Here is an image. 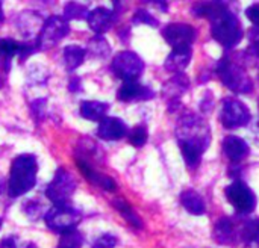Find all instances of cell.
Returning <instances> with one entry per match:
<instances>
[{
  "instance_id": "6da1fadb",
  "label": "cell",
  "mask_w": 259,
  "mask_h": 248,
  "mask_svg": "<svg viewBox=\"0 0 259 248\" xmlns=\"http://www.w3.org/2000/svg\"><path fill=\"white\" fill-rule=\"evenodd\" d=\"M38 164L33 155H20L11 164V176L8 194L11 199L21 197L29 192L36 182Z\"/></svg>"
},
{
  "instance_id": "7a4b0ae2",
  "label": "cell",
  "mask_w": 259,
  "mask_h": 248,
  "mask_svg": "<svg viewBox=\"0 0 259 248\" xmlns=\"http://www.w3.org/2000/svg\"><path fill=\"white\" fill-rule=\"evenodd\" d=\"M176 136L179 144H187L203 155L209 145L211 132L208 124L194 114L184 115L176 126Z\"/></svg>"
},
{
  "instance_id": "3957f363",
  "label": "cell",
  "mask_w": 259,
  "mask_h": 248,
  "mask_svg": "<svg viewBox=\"0 0 259 248\" xmlns=\"http://www.w3.org/2000/svg\"><path fill=\"white\" fill-rule=\"evenodd\" d=\"M211 33L214 39L226 48L235 47L243 38V29L238 18L228 11L226 6L211 17Z\"/></svg>"
},
{
  "instance_id": "277c9868",
  "label": "cell",
  "mask_w": 259,
  "mask_h": 248,
  "mask_svg": "<svg viewBox=\"0 0 259 248\" xmlns=\"http://www.w3.org/2000/svg\"><path fill=\"white\" fill-rule=\"evenodd\" d=\"M44 221H46V226L52 232L62 235V233L77 227V224L82 221V214H80V211L70 206L68 203L56 205L46 212Z\"/></svg>"
},
{
  "instance_id": "5b68a950",
  "label": "cell",
  "mask_w": 259,
  "mask_h": 248,
  "mask_svg": "<svg viewBox=\"0 0 259 248\" xmlns=\"http://www.w3.org/2000/svg\"><path fill=\"white\" fill-rule=\"evenodd\" d=\"M217 73L222 79V82L232 89L234 92L247 94L253 89V82L247 76V73L235 62H232L229 58H223L217 65Z\"/></svg>"
},
{
  "instance_id": "8992f818",
  "label": "cell",
  "mask_w": 259,
  "mask_h": 248,
  "mask_svg": "<svg viewBox=\"0 0 259 248\" xmlns=\"http://www.w3.org/2000/svg\"><path fill=\"white\" fill-rule=\"evenodd\" d=\"M76 191V179L65 168H58L53 180L46 188V197L56 205H67L73 192Z\"/></svg>"
},
{
  "instance_id": "52a82bcc",
  "label": "cell",
  "mask_w": 259,
  "mask_h": 248,
  "mask_svg": "<svg viewBox=\"0 0 259 248\" xmlns=\"http://www.w3.org/2000/svg\"><path fill=\"white\" fill-rule=\"evenodd\" d=\"M70 32V26L68 21L61 17V15H52L49 17L42 26L41 30L38 33L36 38V48L38 50H47L52 48L53 45H56L62 38H65Z\"/></svg>"
},
{
  "instance_id": "ba28073f",
  "label": "cell",
  "mask_w": 259,
  "mask_h": 248,
  "mask_svg": "<svg viewBox=\"0 0 259 248\" xmlns=\"http://www.w3.org/2000/svg\"><path fill=\"white\" fill-rule=\"evenodd\" d=\"M111 71L124 82H135L144 71V62L135 52L124 50L112 59Z\"/></svg>"
},
{
  "instance_id": "9c48e42d",
  "label": "cell",
  "mask_w": 259,
  "mask_h": 248,
  "mask_svg": "<svg viewBox=\"0 0 259 248\" xmlns=\"http://www.w3.org/2000/svg\"><path fill=\"white\" fill-rule=\"evenodd\" d=\"M250 118H252L250 111L243 102H240L234 97H226L223 100V109H222L220 120L226 129L244 127L249 124Z\"/></svg>"
},
{
  "instance_id": "30bf717a",
  "label": "cell",
  "mask_w": 259,
  "mask_h": 248,
  "mask_svg": "<svg viewBox=\"0 0 259 248\" xmlns=\"http://www.w3.org/2000/svg\"><path fill=\"white\" fill-rule=\"evenodd\" d=\"M225 194L238 214H250L256 208L255 192L241 180H235L234 183H231L225 189Z\"/></svg>"
},
{
  "instance_id": "8fae6325",
  "label": "cell",
  "mask_w": 259,
  "mask_h": 248,
  "mask_svg": "<svg viewBox=\"0 0 259 248\" xmlns=\"http://www.w3.org/2000/svg\"><path fill=\"white\" fill-rule=\"evenodd\" d=\"M162 36L173 48H191L196 39V29L185 23H170L162 29Z\"/></svg>"
},
{
  "instance_id": "7c38bea8",
  "label": "cell",
  "mask_w": 259,
  "mask_h": 248,
  "mask_svg": "<svg viewBox=\"0 0 259 248\" xmlns=\"http://www.w3.org/2000/svg\"><path fill=\"white\" fill-rule=\"evenodd\" d=\"M115 20H117V12L108 8H96L90 11L87 18L90 29L97 35H103L105 32H108L114 26Z\"/></svg>"
},
{
  "instance_id": "4fadbf2b",
  "label": "cell",
  "mask_w": 259,
  "mask_h": 248,
  "mask_svg": "<svg viewBox=\"0 0 259 248\" xmlns=\"http://www.w3.org/2000/svg\"><path fill=\"white\" fill-rule=\"evenodd\" d=\"M155 97V92L152 88L140 85L137 82H124L118 91H117V98L120 102L129 103V102H146Z\"/></svg>"
},
{
  "instance_id": "5bb4252c",
  "label": "cell",
  "mask_w": 259,
  "mask_h": 248,
  "mask_svg": "<svg viewBox=\"0 0 259 248\" xmlns=\"http://www.w3.org/2000/svg\"><path fill=\"white\" fill-rule=\"evenodd\" d=\"M127 133V126L123 120L117 117H105L99 121L97 126V136L106 141H118L124 138Z\"/></svg>"
},
{
  "instance_id": "9a60e30c",
  "label": "cell",
  "mask_w": 259,
  "mask_h": 248,
  "mask_svg": "<svg viewBox=\"0 0 259 248\" xmlns=\"http://www.w3.org/2000/svg\"><path fill=\"white\" fill-rule=\"evenodd\" d=\"M76 164H77L80 173H82L93 185L100 186V188H103L105 191H109V192H114V191L117 189L115 180H114L112 177H109V176H105V174L96 171V170L91 167V164H88V162H85V161H82V159H76Z\"/></svg>"
},
{
  "instance_id": "2e32d148",
  "label": "cell",
  "mask_w": 259,
  "mask_h": 248,
  "mask_svg": "<svg viewBox=\"0 0 259 248\" xmlns=\"http://www.w3.org/2000/svg\"><path fill=\"white\" fill-rule=\"evenodd\" d=\"M223 152L232 162H241L249 155V145L244 139L235 135H229L223 139Z\"/></svg>"
},
{
  "instance_id": "e0dca14e",
  "label": "cell",
  "mask_w": 259,
  "mask_h": 248,
  "mask_svg": "<svg viewBox=\"0 0 259 248\" xmlns=\"http://www.w3.org/2000/svg\"><path fill=\"white\" fill-rule=\"evenodd\" d=\"M191 55H193L191 48H173V52L165 59V64H164L165 70L176 73V74L184 71L191 61Z\"/></svg>"
},
{
  "instance_id": "ac0fdd59",
  "label": "cell",
  "mask_w": 259,
  "mask_h": 248,
  "mask_svg": "<svg viewBox=\"0 0 259 248\" xmlns=\"http://www.w3.org/2000/svg\"><path fill=\"white\" fill-rule=\"evenodd\" d=\"M190 88V80L184 73H178L173 76L164 86H162V94L170 100V102H178V98Z\"/></svg>"
},
{
  "instance_id": "d6986e66",
  "label": "cell",
  "mask_w": 259,
  "mask_h": 248,
  "mask_svg": "<svg viewBox=\"0 0 259 248\" xmlns=\"http://www.w3.org/2000/svg\"><path fill=\"white\" fill-rule=\"evenodd\" d=\"M109 103L99 100H85L80 103V115L90 121H102L109 111Z\"/></svg>"
},
{
  "instance_id": "ffe728a7",
  "label": "cell",
  "mask_w": 259,
  "mask_h": 248,
  "mask_svg": "<svg viewBox=\"0 0 259 248\" xmlns=\"http://www.w3.org/2000/svg\"><path fill=\"white\" fill-rule=\"evenodd\" d=\"M238 233L235 232V224L231 218H220L214 229V238L220 244H232L237 239Z\"/></svg>"
},
{
  "instance_id": "44dd1931",
  "label": "cell",
  "mask_w": 259,
  "mask_h": 248,
  "mask_svg": "<svg viewBox=\"0 0 259 248\" xmlns=\"http://www.w3.org/2000/svg\"><path fill=\"white\" fill-rule=\"evenodd\" d=\"M181 203L185 208V211L193 214V215H203L205 211H206V206H205V202H203L202 195L199 192L193 191V189L184 191L181 194Z\"/></svg>"
},
{
  "instance_id": "7402d4cb",
  "label": "cell",
  "mask_w": 259,
  "mask_h": 248,
  "mask_svg": "<svg viewBox=\"0 0 259 248\" xmlns=\"http://www.w3.org/2000/svg\"><path fill=\"white\" fill-rule=\"evenodd\" d=\"M20 42L11 39V38H0V67H3V71L8 73L11 68V59L14 56H18L20 53Z\"/></svg>"
},
{
  "instance_id": "603a6c76",
  "label": "cell",
  "mask_w": 259,
  "mask_h": 248,
  "mask_svg": "<svg viewBox=\"0 0 259 248\" xmlns=\"http://www.w3.org/2000/svg\"><path fill=\"white\" fill-rule=\"evenodd\" d=\"M85 55H87V52L80 45H76V44L67 45L64 48V64H65V68L68 71H73L77 67H80V64L85 59Z\"/></svg>"
},
{
  "instance_id": "cb8c5ba5",
  "label": "cell",
  "mask_w": 259,
  "mask_h": 248,
  "mask_svg": "<svg viewBox=\"0 0 259 248\" xmlns=\"http://www.w3.org/2000/svg\"><path fill=\"white\" fill-rule=\"evenodd\" d=\"M112 205H114V208L117 209V212H118L131 226H134L135 229H141V227H143L141 218L135 214V211L131 208V205H129L126 200H123V199H115V200L112 202Z\"/></svg>"
},
{
  "instance_id": "d4e9b609",
  "label": "cell",
  "mask_w": 259,
  "mask_h": 248,
  "mask_svg": "<svg viewBox=\"0 0 259 248\" xmlns=\"http://www.w3.org/2000/svg\"><path fill=\"white\" fill-rule=\"evenodd\" d=\"M88 52L94 58H106L109 55V52H111V45H109V42L106 41L105 36L96 35L88 42Z\"/></svg>"
},
{
  "instance_id": "484cf974",
  "label": "cell",
  "mask_w": 259,
  "mask_h": 248,
  "mask_svg": "<svg viewBox=\"0 0 259 248\" xmlns=\"http://www.w3.org/2000/svg\"><path fill=\"white\" fill-rule=\"evenodd\" d=\"M88 14H90L88 8L77 2H70L64 8V18L67 21L68 20H85V18H88Z\"/></svg>"
},
{
  "instance_id": "4316f807",
  "label": "cell",
  "mask_w": 259,
  "mask_h": 248,
  "mask_svg": "<svg viewBox=\"0 0 259 248\" xmlns=\"http://www.w3.org/2000/svg\"><path fill=\"white\" fill-rule=\"evenodd\" d=\"M240 239L246 244L259 239V220H249L240 227Z\"/></svg>"
},
{
  "instance_id": "83f0119b",
  "label": "cell",
  "mask_w": 259,
  "mask_h": 248,
  "mask_svg": "<svg viewBox=\"0 0 259 248\" xmlns=\"http://www.w3.org/2000/svg\"><path fill=\"white\" fill-rule=\"evenodd\" d=\"M82 244H83V236L80 235V232L73 229L61 235L58 248H80Z\"/></svg>"
},
{
  "instance_id": "f1b7e54d",
  "label": "cell",
  "mask_w": 259,
  "mask_h": 248,
  "mask_svg": "<svg viewBox=\"0 0 259 248\" xmlns=\"http://www.w3.org/2000/svg\"><path fill=\"white\" fill-rule=\"evenodd\" d=\"M179 147H181V153H182V156L185 159V164L190 168H196L199 165V162H200L202 155L196 148H193V147H190L187 144H179Z\"/></svg>"
},
{
  "instance_id": "f546056e",
  "label": "cell",
  "mask_w": 259,
  "mask_h": 248,
  "mask_svg": "<svg viewBox=\"0 0 259 248\" xmlns=\"http://www.w3.org/2000/svg\"><path fill=\"white\" fill-rule=\"evenodd\" d=\"M29 18H30V11L23 12V14L18 17V27H20V30H21L23 33H26V35L35 33V27L39 24V23H38L39 17H35L32 21H30Z\"/></svg>"
},
{
  "instance_id": "4dcf8cb0",
  "label": "cell",
  "mask_w": 259,
  "mask_h": 248,
  "mask_svg": "<svg viewBox=\"0 0 259 248\" xmlns=\"http://www.w3.org/2000/svg\"><path fill=\"white\" fill-rule=\"evenodd\" d=\"M147 129L144 126H137L129 133V142L134 147H143L147 142Z\"/></svg>"
},
{
  "instance_id": "1f68e13d",
  "label": "cell",
  "mask_w": 259,
  "mask_h": 248,
  "mask_svg": "<svg viewBox=\"0 0 259 248\" xmlns=\"http://www.w3.org/2000/svg\"><path fill=\"white\" fill-rule=\"evenodd\" d=\"M132 21L135 24H149V26H153V27H158L159 26V21L150 14L147 12L146 9H138L134 17H132Z\"/></svg>"
},
{
  "instance_id": "d6a6232c",
  "label": "cell",
  "mask_w": 259,
  "mask_h": 248,
  "mask_svg": "<svg viewBox=\"0 0 259 248\" xmlns=\"http://www.w3.org/2000/svg\"><path fill=\"white\" fill-rule=\"evenodd\" d=\"M23 212H24L32 221H36V220L41 218V215H42V206H41V203H38V202H27V203L23 206Z\"/></svg>"
},
{
  "instance_id": "836d02e7",
  "label": "cell",
  "mask_w": 259,
  "mask_h": 248,
  "mask_svg": "<svg viewBox=\"0 0 259 248\" xmlns=\"http://www.w3.org/2000/svg\"><path fill=\"white\" fill-rule=\"evenodd\" d=\"M117 238L111 233H105L100 238H97L93 244V248H114L117 245Z\"/></svg>"
},
{
  "instance_id": "e575fe53",
  "label": "cell",
  "mask_w": 259,
  "mask_h": 248,
  "mask_svg": "<svg viewBox=\"0 0 259 248\" xmlns=\"http://www.w3.org/2000/svg\"><path fill=\"white\" fill-rule=\"evenodd\" d=\"M250 36V47L247 48V53H252L259 58V27H252L249 32Z\"/></svg>"
},
{
  "instance_id": "d590c367",
  "label": "cell",
  "mask_w": 259,
  "mask_h": 248,
  "mask_svg": "<svg viewBox=\"0 0 259 248\" xmlns=\"http://www.w3.org/2000/svg\"><path fill=\"white\" fill-rule=\"evenodd\" d=\"M46 106H47V102L46 98H36L32 105H30V111L33 114V117L36 120H41L46 114Z\"/></svg>"
},
{
  "instance_id": "8d00e7d4",
  "label": "cell",
  "mask_w": 259,
  "mask_h": 248,
  "mask_svg": "<svg viewBox=\"0 0 259 248\" xmlns=\"http://www.w3.org/2000/svg\"><path fill=\"white\" fill-rule=\"evenodd\" d=\"M36 50H38V48H36V44L23 42V44L20 45V53H18L20 61H26V59H27L29 56H32Z\"/></svg>"
},
{
  "instance_id": "74e56055",
  "label": "cell",
  "mask_w": 259,
  "mask_h": 248,
  "mask_svg": "<svg viewBox=\"0 0 259 248\" xmlns=\"http://www.w3.org/2000/svg\"><path fill=\"white\" fill-rule=\"evenodd\" d=\"M246 15L247 18L256 26L259 27V5H252L246 9Z\"/></svg>"
},
{
  "instance_id": "f35d334b",
  "label": "cell",
  "mask_w": 259,
  "mask_h": 248,
  "mask_svg": "<svg viewBox=\"0 0 259 248\" xmlns=\"http://www.w3.org/2000/svg\"><path fill=\"white\" fill-rule=\"evenodd\" d=\"M68 89H70L71 92H77V91H80V79H79V77H76V76H73V77L70 79Z\"/></svg>"
},
{
  "instance_id": "ab89813d",
  "label": "cell",
  "mask_w": 259,
  "mask_h": 248,
  "mask_svg": "<svg viewBox=\"0 0 259 248\" xmlns=\"http://www.w3.org/2000/svg\"><path fill=\"white\" fill-rule=\"evenodd\" d=\"M0 248H17L15 238H12V236H8V238H5V239L0 242Z\"/></svg>"
},
{
  "instance_id": "60d3db41",
  "label": "cell",
  "mask_w": 259,
  "mask_h": 248,
  "mask_svg": "<svg viewBox=\"0 0 259 248\" xmlns=\"http://www.w3.org/2000/svg\"><path fill=\"white\" fill-rule=\"evenodd\" d=\"M246 248H259V239L258 241H252V242H247Z\"/></svg>"
},
{
  "instance_id": "b9f144b4",
  "label": "cell",
  "mask_w": 259,
  "mask_h": 248,
  "mask_svg": "<svg viewBox=\"0 0 259 248\" xmlns=\"http://www.w3.org/2000/svg\"><path fill=\"white\" fill-rule=\"evenodd\" d=\"M156 6H159L162 11H167V2H153Z\"/></svg>"
},
{
  "instance_id": "7bdbcfd3",
  "label": "cell",
  "mask_w": 259,
  "mask_h": 248,
  "mask_svg": "<svg viewBox=\"0 0 259 248\" xmlns=\"http://www.w3.org/2000/svg\"><path fill=\"white\" fill-rule=\"evenodd\" d=\"M3 18H5V15H3V9H2V2H0V23L3 21Z\"/></svg>"
},
{
  "instance_id": "ee69618b",
  "label": "cell",
  "mask_w": 259,
  "mask_h": 248,
  "mask_svg": "<svg viewBox=\"0 0 259 248\" xmlns=\"http://www.w3.org/2000/svg\"><path fill=\"white\" fill-rule=\"evenodd\" d=\"M3 185H5V182H3V177L0 176V194H2V191H3Z\"/></svg>"
},
{
  "instance_id": "f6af8a7d",
  "label": "cell",
  "mask_w": 259,
  "mask_h": 248,
  "mask_svg": "<svg viewBox=\"0 0 259 248\" xmlns=\"http://www.w3.org/2000/svg\"><path fill=\"white\" fill-rule=\"evenodd\" d=\"M24 248H38V247H36L35 244H32V242H30V244H27V245H26Z\"/></svg>"
},
{
  "instance_id": "bcb514c9",
  "label": "cell",
  "mask_w": 259,
  "mask_h": 248,
  "mask_svg": "<svg viewBox=\"0 0 259 248\" xmlns=\"http://www.w3.org/2000/svg\"><path fill=\"white\" fill-rule=\"evenodd\" d=\"M0 88H2V79H0Z\"/></svg>"
},
{
  "instance_id": "7dc6e473",
  "label": "cell",
  "mask_w": 259,
  "mask_h": 248,
  "mask_svg": "<svg viewBox=\"0 0 259 248\" xmlns=\"http://www.w3.org/2000/svg\"><path fill=\"white\" fill-rule=\"evenodd\" d=\"M0 227H2V220H0Z\"/></svg>"
}]
</instances>
